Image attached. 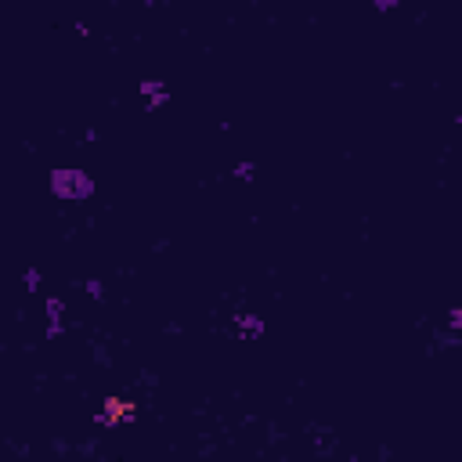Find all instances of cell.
Masks as SVG:
<instances>
[{
  "label": "cell",
  "mask_w": 462,
  "mask_h": 462,
  "mask_svg": "<svg viewBox=\"0 0 462 462\" xmlns=\"http://www.w3.org/2000/svg\"><path fill=\"white\" fill-rule=\"evenodd\" d=\"M51 192L58 195V199H65V203H83V199L94 195V181H91V174L65 166V170L51 174Z\"/></svg>",
  "instance_id": "1"
},
{
  "label": "cell",
  "mask_w": 462,
  "mask_h": 462,
  "mask_svg": "<svg viewBox=\"0 0 462 462\" xmlns=\"http://www.w3.org/2000/svg\"><path fill=\"white\" fill-rule=\"evenodd\" d=\"M134 408H130V401H116V397H108L105 401V412H102V423L112 426V423H123V419H130Z\"/></svg>",
  "instance_id": "2"
},
{
  "label": "cell",
  "mask_w": 462,
  "mask_h": 462,
  "mask_svg": "<svg viewBox=\"0 0 462 462\" xmlns=\"http://www.w3.org/2000/svg\"><path fill=\"white\" fill-rule=\"evenodd\" d=\"M141 97H145L152 108H159V105L170 102V91H166L159 80H145V83H141Z\"/></svg>",
  "instance_id": "3"
},
{
  "label": "cell",
  "mask_w": 462,
  "mask_h": 462,
  "mask_svg": "<svg viewBox=\"0 0 462 462\" xmlns=\"http://www.w3.org/2000/svg\"><path fill=\"white\" fill-rule=\"evenodd\" d=\"M62 314H65V303L58 297H51L47 300V340H54L62 332Z\"/></svg>",
  "instance_id": "4"
},
{
  "label": "cell",
  "mask_w": 462,
  "mask_h": 462,
  "mask_svg": "<svg viewBox=\"0 0 462 462\" xmlns=\"http://www.w3.org/2000/svg\"><path fill=\"white\" fill-rule=\"evenodd\" d=\"M235 329H239V336H246V340H253V336L264 332V321L257 314H239L235 318Z\"/></svg>",
  "instance_id": "5"
},
{
  "label": "cell",
  "mask_w": 462,
  "mask_h": 462,
  "mask_svg": "<svg viewBox=\"0 0 462 462\" xmlns=\"http://www.w3.org/2000/svg\"><path fill=\"white\" fill-rule=\"evenodd\" d=\"M253 174H257V166H253V163H239V166H235V177H239V181H249Z\"/></svg>",
  "instance_id": "6"
},
{
  "label": "cell",
  "mask_w": 462,
  "mask_h": 462,
  "mask_svg": "<svg viewBox=\"0 0 462 462\" xmlns=\"http://www.w3.org/2000/svg\"><path fill=\"white\" fill-rule=\"evenodd\" d=\"M22 282H25V286H30V292H33V289L40 286V271H36V268H30V271H25V275H22Z\"/></svg>",
  "instance_id": "7"
},
{
  "label": "cell",
  "mask_w": 462,
  "mask_h": 462,
  "mask_svg": "<svg viewBox=\"0 0 462 462\" xmlns=\"http://www.w3.org/2000/svg\"><path fill=\"white\" fill-rule=\"evenodd\" d=\"M397 0H376V11H394Z\"/></svg>",
  "instance_id": "8"
}]
</instances>
